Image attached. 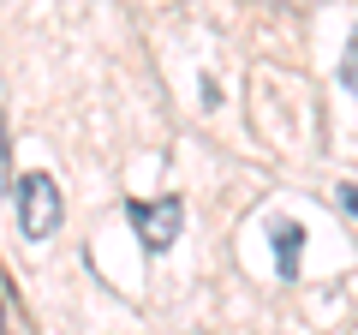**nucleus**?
Wrapping results in <instances>:
<instances>
[{"mask_svg": "<svg viewBox=\"0 0 358 335\" xmlns=\"http://www.w3.org/2000/svg\"><path fill=\"white\" fill-rule=\"evenodd\" d=\"M126 221L143 240V252H167L185 228V204L179 198H126Z\"/></svg>", "mask_w": 358, "mask_h": 335, "instance_id": "f257e3e1", "label": "nucleus"}, {"mask_svg": "<svg viewBox=\"0 0 358 335\" xmlns=\"http://www.w3.org/2000/svg\"><path fill=\"white\" fill-rule=\"evenodd\" d=\"M18 228H24V240H48L60 228V186L48 174H24L18 180Z\"/></svg>", "mask_w": 358, "mask_h": 335, "instance_id": "f03ea898", "label": "nucleus"}, {"mask_svg": "<svg viewBox=\"0 0 358 335\" xmlns=\"http://www.w3.org/2000/svg\"><path fill=\"white\" fill-rule=\"evenodd\" d=\"M268 240H275V270H281V282H293L299 275V252H305V228H299V221H275Z\"/></svg>", "mask_w": 358, "mask_h": 335, "instance_id": "7ed1b4c3", "label": "nucleus"}, {"mask_svg": "<svg viewBox=\"0 0 358 335\" xmlns=\"http://www.w3.org/2000/svg\"><path fill=\"white\" fill-rule=\"evenodd\" d=\"M341 84H346V90H358V36L346 42V60H341Z\"/></svg>", "mask_w": 358, "mask_h": 335, "instance_id": "20e7f679", "label": "nucleus"}, {"mask_svg": "<svg viewBox=\"0 0 358 335\" xmlns=\"http://www.w3.org/2000/svg\"><path fill=\"white\" fill-rule=\"evenodd\" d=\"M6 156H13V138H6V120H0V192L13 186V174H6Z\"/></svg>", "mask_w": 358, "mask_h": 335, "instance_id": "39448f33", "label": "nucleus"}, {"mask_svg": "<svg viewBox=\"0 0 358 335\" xmlns=\"http://www.w3.org/2000/svg\"><path fill=\"white\" fill-rule=\"evenodd\" d=\"M341 210H346V216H358V186H341Z\"/></svg>", "mask_w": 358, "mask_h": 335, "instance_id": "423d86ee", "label": "nucleus"}, {"mask_svg": "<svg viewBox=\"0 0 358 335\" xmlns=\"http://www.w3.org/2000/svg\"><path fill=\"white\" fill-rule=\"evenodd\" d=\"M0 335H6V329H0Z\"/></svg>", "mask_w": 358, "mask_h": 335, "instance_id": "0eeeda50", "label": "nucleus"}]
</instances>
